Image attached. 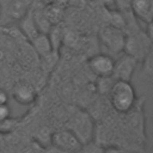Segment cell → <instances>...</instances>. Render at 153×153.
Wrapping results in <instances>:
<instances>
[{
	"label": "cell",
	"instance_id": "1",
	"mask_svg": "<svg viewBox=\"0 0 153 153\" xmlns=\"http://www.w3.org/2000/svg\"><path fill=\"white\" fill-rule=\"evenodd\" d=\"M111 105L118 112H127L135 102V90L129 81L116 80L110 87Z\"/></svg>",
	"mask_w": 153,
	"mask_h": 153
},
{
	"label": "cell",
	"instance_id": "2",
	"mask_svg": "<svg viewBox=\"0 0 153 153\" xmlns=\"http://www.w3.org/2000/svg\"><path fill=\"white\" fill-rule=\"evenodd\" d=\"M99 39L110 51L118 54L124 49L126 33L122 29L112 25H105L99 30Z\"/></svg>",
	"mask_w": 153,
	"mask_h": 153
},
{
	"label": "cell",
	"instance_id": "3",
	"mask_svg": "<svg viewBox=\"0 0 153 153\" xmlns=\"http://www.w3.org/2000/svg\"><path fill=\"white\" fill-rule=\"evenodd\" d=\"M149 42L142 41V33H130L129 36H126V43H124V49L127 51V55L134 57L135 60L139 59H145L147 55L146 48H149ZM149 53V51H148Z\"/></svg>",
	"mask_w": 153,
	"mask_h": 153
},
{
	"label": "cell",
	"instance_id": "4",
	"mask_svg": "<svg viewBox=\"0 0 153 153\" xmlns=\"http://www.w3.org/2000/svg\"><path fill=\"white\" fill-rule=\"evenodd\" d=\"M88 67L93 74L100 78H109L112 75L115 61L111 56L105 54H97L88 60Z\"/></svg>",
	"mask_w": 153,
	"mask_h": 153
},
{
	"label": "cell",
	"instance_id": "5",
	"mask_svg": "<svg viewBox=\"0 0 153 153\" xmlns=\"http://www.w3.org/2000/svg\"><path fill=\"white\" fill-rule=\"evenodd\" d=\"M130 12L145 24L151 23L153 19V0H131Z\"/></svg>",
	"mask_w": 153,
	"mask_h": 153
},
{
	"label": "cell",
	"instance_id": "6",
	"mask_svg": "<svg viewBox=\"0 0 153 153\" xmlns=\"http://www.w3.org/2000/svg\"><path fill=\"white\" fill-rule=\"evenodd\" d=\"M135 62L136 60L129 55L123 56L121 60H118L117 62H115V67H114V72L111 76H115L116 80H126L129 81L131 78V74L134 72L135 68Z\"/></svg>",
	"mask_w": 153,
	"mask_h": 153
},
{
	"label": "cell",
	"instance_id": "7",
	"mask_svg": "<svg viewBox=\"0 0 153 153\" xmlns=\"http://www.w3.org/2000/svg\"><path fill=\"white\" fill-rule=\"evenodd\" d=\"M12 96L17 103L22 105H27L33 102L36 97V92L31 84L26 81H19L13 86Z\"/></svg>",
	"mask_w": 153,
	"mask_h": 153
},
{
	"label": "cell",
	"instance_id": "8",
	"mask_svg": "<svg viewBox=\"0 0 153 153\" xmlns=\"http://www.w3.org/2000/svg\"><path fill=\"white\" fill-rule=\"evenodd\" d=\"M19 29L23 32V35L31 42L38 33L39 30L36 25V22L33 19V14H32V7L19 19Z\"/></svg>",
	"mask_w": 153,
	"mask_h": 153
},
{
	"label": "cell",
	"instance_id": "9",
	"mask_svg": "<svg viewBox=\"0 0 153 153\" xmlns=\"http://www.w3.org/2000/svg\"><path fill=\"white\" fill-rule=\"evenodd\" d=\"M36 0H10L7 5V16L19 20L35 4Z\"/></svg>",
	"mask_w": 153,
	"mask_h": 153
},
{
	"label": "cell",
	"instance_id": "10",
	"mask_svg": "<svg viewBox=\"0 0 153 153\" xmlns=\"http://www.w3.org/2000/svg\"><path fill=\"white\" fill-rule=\"evenodd\" d=\"M54 143L63 151H76L80 148L79 140L69 131H59L54 135Z\"/></svg>",
	"mask_w": 153,
	"mask_h": 153
},
{
	"label": "cell",
	"instance_id": "11",
	"mask_svg": "<svg viewBox=\"0 0 153 153\" xmlns=\"http://www.w3.org/2000/svg\"><path fill=\"white\" fill-rule=\"evenodd\" d=\"M31 43H32L35 50L37 51V54L41 55L42 57H45V56L50 55V53L53 51V48H51V43L49 41V37L44 32H39L31 41Z\"/></svg>",
	"mask_w": 153,
	"mask_h": 153
},
{
	"label": "cell",
	"instance_id": "12",
	"mask_svg": "<svg viewBox=\"0 0 153 153\" xmlns=\"http://www.w3.org/2000/svg\"><path fill=\"white\" fill-rule=\"evenodd\" d=\"M43 11L51 25L59 24L65 13L63 5H43Z\"/></svg>",
	"mask_w": 153,
	"mask_h": 153
},
{
	"label": "cell",
	"instance_id": "13",
	"mask_svg": "<svg viewBox=\"0 0 153 153\" xmlns=\"http://www.w3.org/2000/svg\"><path fill=\"white\" fill-rule=\"evenodd\" d=\"M48 37H49V41L51 43V48L53 50H56L61 43V39H62V32H61V27L59 26V24H54L50 26L49 31L47 32Z\"/></svg>",
	"mask_w": 153,
	"mask_h": 153
},
{
	"label": "cell",
	"instance_id": "14",
	"mask_svg": "<svg viewBox=\"0 0 153 153\" xmlns=\"http://www.w3.org/2000/svg\"><path fill=\"white\" fill-rule=\"evenodd\" d=\"M109 19H110V25L118 27V29H124L126 20H124V14L123 12L116 10H110L109 11Z\"/></svg>",
	"mask_w": 153,
	"mask_h": 153
},
{
	"label": "cell",
	"instance_id": "15",
	"mask_svg": "<svg viewBox=\"0 0 153 153\" xmlns=\"http://www.w3.org/2000/svg\"><path fill=\"white\" fill-rule=\"evenodd\" d=\"M130 2L131 0H112V4H115L116 8L121 12L130 11Z\"/></svg>",
	"mask_w": 153,
	"mask_h": 153
},
{
	"label": "cell",
	"instance_id": "16",
	"mask_svg": "<svg viewBox=\"0 0 153 153\" xmlns=\"http://www.w3.org/2000/svg\"><path fill=\"white\" fill-rule=\"evenodd\" d=\"M11 115V109L7 104H1L0 105V122L6 121Z\"/></svg>",
	"mask_w": 153,
	"mask_h": 153
},
{
	"label": "cell",
	"instance_id": "17",
	"mask_svg": "<svg viewBox=\"0 0 153 153\" xmlns=\"http://www.w3.org/2000/svg\"><path fill=\"white\" fill-rule=\"evenodd\" d=\"M43 5H63L68 4V0H39Z\"/></svg>",
	"mask_w": 153,
	"mask_h": 153
},
{
	"label": "cell",
	"instance_id": "18",
	"mask_svg": "<svg viewBox=\"0 0 153 153\" xmlns=\"http://www.w3.org/2000/svg\"><path fill=\"white\" fill-rule=\"evenodd\" d=\"M8 100V94L4 88H0V105L1 104H7Z\"/></svg>",
	"mask_w": 153,
	"mask_h": 153
},
{
	"label": "cell",
	"instance_id": "19",
	"mask_svg": "<svg viewBox=\"0 0 153 153\" xmlns=\"http://www.w3.org/2000/svg\"><path fill=\"white\" fill-rule=\"evenodd\" d=\"M98 2H102L104 5H109V4H112V0H96Z\"/></svg>",
	"mask_w": 153,
	"mask_h": 153
},
{
	"label": "cell",
	"instance_id": "20",
	"mask_svg": "<svg viewBox=\"0 0 153 153\" xmlns=\"http://www.w3.org/2000/svg\"><path fill=\"white\" fill-rule=\"evenodd\" d=\"M1 12H2V7H1V5H0V16H1Z\"/></svg>",
	"mask_w": 153,
	"mask_h": 153
}]
</instances>
